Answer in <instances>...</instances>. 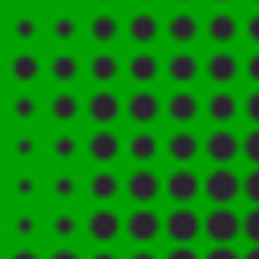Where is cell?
Instances as JSON below:
<instances>
[{"mask_svg":"<svg viewBox=\"0 0 259 259\" xmlns=\"http://www.w3.org/2000/svg\"><path fill=\"white\" fill-rule=\"evenodd\" d=\"M162 235H166L174 247H190V243L202 235V219H198V210H190V206H174V210L162 219Z\"/></svg>","mask_w":259,"mask_h":259,"instance_id":"cell-1","label":"cell"},{"mask_svg":"<svg viewBox=\"0 0 259 259\" xmlns=\"http://www.w3.org/2000/svg\"><path fill=\"white\" fill-rule=\"evenodd\" d=\"M202 235L210 239V247H231V243L243 235V219H239L231 206H214V210L202 219Z\"/></svg>","mask_w":259,"mask_h":259,"instance_id":"cell-2","label":"cell"},{"mask_svg":"<svg viewBox=\"0 0 259 259\" xmlns=\"http://www.w3.org/2000/svg\"><path fill=\"white\" fill-rule=\"evenodd\" d=\"M125 117L138 125V130H150L158 117H166V101L154 93V89H134L125 97Z\"/></svg>","mask_w":259,"mask_h":259,"instance_id":"cell-3","label":"cell"},{"mask_svg":"<svg viewBox=\"0 0 259 259\" xmlns=\"http://www.w3.org/2000/svg\"><path fill=\"white\" fill-rule=\"evenodd\" d=\"M202 194H206L214 206H231V202L243 194V178H239L231 166H214V170L202 178Z\"/></svg>","mask_w":259,"mask_h":259,"instance_id":"cell-4","label":"cell"},{"mask_svg":"<svg viewBox=\"0 0 259 259\" xmlns=\"http://www.w3.org/2000/svg\"><path fill=\"white\" fill-rule=\"evenodd\" d=\"M202 154H206L214 166H231V162L243 154V138H239L235 130H227V125H219V130H210V134L202 138Z\"/></svg>","mask_w":259,"mask_h":259,"instance_id":"cell-5","label":"cell"},{"mask_svg":"<svg viewBox=\"0 0 259 259\" xmlns=\"http://www.w3.org/2000/svg\"><path fill=\"white\" fill-rule=\"evenodd\" d=\"M162 194H166L174 206H190V202L202 194V178H198L190 166H174V174H166Z\"/></svg>","mask_w":259,"mask_h":259,"instance_id":"cell-6","label":"cell"},{"mask_svg":"<svg viewBox=\"0 0 259 259\" xmlns=\"http://www.w3.org/2000/svg\"><path fill=\"white\" fill-rule=\"evenodd\" d=\"M158 235H162V219H158V210H154V206H134L130 219H125V239L138 243V247H150Z\"/></svg>","mask_w":259,"mask_h":259,"instance_id":"cell-7","label":"cell"},{"mask_svg":"<svg viewBox=\"0 0 259 259\" xmlns=\"http://www.w3.org/2000/svg\"><path fill=\"white\" fill-rule=\"evenodd\" d=\"M85 113L97 121V130H113V121L125 117V101H121L113 89H97V93L85 101Z\"/></svg>","mask_w":259,"mask_h":259,"instance_id":"cell-8","label":"cell"},{"mask_svg":"<svg viewBox=\"0 0 259 259\" xmlns=\"http://www.w3.org/2000/svg\"><path fill=\"white\" fill-rule=\"evenodd\" d=\"M162 186H166V178H158L150 166H138V170L125 178V194H130L134 206H154V198L162 194Z\"/></svg>","mask_w":259,"mask_h":259,"instance_id":"cell-9","label":"cell"},{"mask_svg":"<svg viewBox=\"0 0 259 259\" xmlns=\"http://www.w3.org/2000/svg\"><path fill=\"white\" fill-rule=\"evenodd\" d=\"M85 231H89V239H93V243L109 247L117 235H125V223L117 219V210H113V206H97V210L85 219Z\"/></svg>","mask_w":259,"mask_h":259,"instance_id":"cell-10","label":"cell"},{"mask_svg":"<svg viewBox=\"0 0 259 259\" xmlns=\"http://www.w3.org/2000/svg\"><path fill=\"white\" fill-rule=\"evenodd\" d=\"M162 73L178 85V89H186L190 81H198V73H202V65H198V57L190 53V49H174L170 57H166V65H162Z\"/></svg>","mask_w":259,"mask_h":259,"instance_id":"cell-11","label":"cell"},{"mask_svg":"<svg viewBox=\"0 0 259 259\" xmlns=\"http://www.w3.org/2000/svg\"><path fill=\"white\" fill-rule=\"evenodd\" d=\"M166 36L174 40V49H190V45L202 36V20H198L194 12H186V8H178V12L166 20Z\"/></svg>","mask_w":259,"mask_h":259,"instance_id":"cell-12","label":"cell"},{"mask_svg":"<svg viewBox=\"0 0 259 259\" xmlns=\"http://www.w3.org/2000/svg\"><path fill=\"white\" fill-rule=\"evenodd\" d=\"M125 77H130L138 89H150V85L162 77V61H158L150 49H138V53L125 61Z\"/></svg>","mask_w":259,"mask_h":259,"instance_id":"cell-13","label":"cell"},{"mask_svg":"<svg viewBox=\"0 0 259 259\" xmlns=\"http://www.w3.org/2000/svg\"><path fill=\"white\" fill-rule=\"evenodd\" d=\"M239 69H243V65H239V57H235L231 49H214V53L202 61V73H206L219 89H227V85L239 77Z\"/></svg>","mask_w":259,"mask_h":259,"instance_id":"cell-14","label":"cell"},{"mask_svg":"<svg viewBox=\"0 0 259 259\" xmlns=\"http://www.w3.org/2000/svg\"><path fill=\"white\" fill-rule=\"evenodd\" d=\"M198 109H202V105H198V97H194L190 89H174V93L166 97V117L174 121V130H186V125L198 117Z\"/></svg>","mask_w":259,"mask_h":259,"instance_id":"cell-15","label":"cell"},{"mask_svg":"<svg viewBox=\"0 0 259 259\" xmlns=\"http://www.w3.org/2000/svg\"><path fill=\"white\" fill-rule=\"evenodd\" d=\"M162 32H166V28L158 24V16H154V12H138V16H130V24H125V36H130L138 49H150Z\"/></svg>","mask_w":259,"mask_h":259,"instance_id":"cell-16","label":"cell"},{"mask_svg":"<svg viewBox=\"0 0 259 259\" xmlns=\"http://www.w3.org/2000/svg\"><path fill=\"white\" fill-rule=\"evenodd\" d=\"M85 150H89V158H93L97 166H109V162L121 154V138H117L113 130H93L89 142H85Z\"/></svg>","mask_w":259,"mask_h":259,"instance_id":"cell-17","label":"cell"},{"mask_svg":"<svg viewBox=\"0 0 259 259\" xmlns=\"http://www.w3.org/2000/svg\"><path fill=\"white\" fill-rule=\"evenodd\" d=\"M166 154H170V162H174V166H190V162L202 154V142H198L190 130H174V134H170V142H166Z\"/></svg>","mask_w":259,"mask_h":259,"instance_id":"cell-18","label":"cell"},{"mask_svg":"<svg viewBox=\"0 0 259 259\" xmlns=\"http://www.w3.org/2000/svg\"><path fill=\"white\" fill-rule=\"evenodd\" d=\"M202 32L210 36V45L227 49V45H231V40H235V36L243 32V24H239V20L231 16V12H214V16H210V20L202 24Z\"/></svg>","mask_w":259,"mask_h":259,"instance_id":"cell-19","label":"cell"},{"mask_svg":"<svg viewBox=\"0 0 259 259\" xmlns=\"http://www.w3.org/2000/svg\"><path fill=\"white\" fill-rule=\"evenodd\" d=\"M239 97L231 93V89H219V93H210V101H206V117L214 121V125H231L235 117H239Z\"/></svg>","mask_w":259,"mask_h":259,"instance_id":"cell-20","label":"cell"},{"mask_svg":"<svg viewBox=\"0 0 259 259\" xmlns=\"http://www.w3.org/2000/svg\"><path fill=\"white\" fill-rule=\"evenodd\" d=\"M125 150H130V158H134L138 166H150V162L158 158L162 142H158V134H154V130H138V134L125 142Z\"/></svg>","mask_w":259,"mask_h":259,"instance_id":"cell-21","label":"cell"},{"mask_svg":"<svg viewBox=\"0 0 259 259\" xmlns=\"http://www.w3.org/2000/svg\"><path fill=\"white\" fill-rule=\"evenodd\" d=\"M117 73H121V61L113 53H97L89 61V81H97L101 89H109V81H117Z\"/></svg>","mask_w":259,"mask_h":259,"instance_id":"cell-22","label":"cell"},{"mask_svg":"<svg viewBox=\"0 0 259 259\" xmlns=\"http://www.w3.org/2000/svg\"><path fill=\"white\" fill-rule=\"evenodd\" d=\"M8 77H12L16 85H32V81L40 77V61H36L32 53H16V57L8 61Z\"/></svg>","mask_w":259,"mask_h":259,"instance_id":"cell-23","label":"cell"},{"mask_svg":"<svg viewBox=\"0 0 259 259\" xmlns=\"http://www.w3.org/2000/svg\"><path fill=\"white\" fill-rule=\"evenodd\" d=\"M117 190H121V178L113 174V170H97L93 178H89V194H93V202H109V198H117Z\"/></svg>","mask_w":259,"mask_h":259,"instance_id":"cell-24","label":"cell"},{"mask_svg":"<svg viewBox=\"0 0 259 259\" xmlns=\"http://www.w3.org/2000/svg\"><path fill=\"white\" fill-rule=\"evenodd\" d=\"M77 73H81V61H77L73 53H57V57L49 61V77H53L57 85H69V81H77Z\"/></svg>","mask_w":259,"mask_h":259,"instance_id":"cell-25","label":"cell"},{"mask_svg":"<svg viewBox=\"0 0 259 259\" xmlns=\"http://www.w3.org/2000/svg\"><path fill=\"white\" fill-rule=\"evenodd\" d=\"M117 32H121V24H117L109 12H97V16L89 20V36H93L101 49H105V45H113V40H117Z\"/></svg>","mask_w":259,"mask_h":259,"instance_id":"cell-26","label":"cell"},{"mask_svg":"<svg viewBox=\"0 0 259 259\" xmlns=\"http://www.w3.org/2000/svg\"><path fill=\"white\" fill-rule=\"evenodd\" d=\"M49 117H57V121H73V117H81V97H73V93H57V97L49 101Z\"/></svg>","mask_w":259,"mask_h":259,"instance_id":"cell-27","label":"cell"},{"mask_svg":"<svg viewBox=\"0 0 259 259\" xmlns=\"http://www.w3.org/2000/svg\"><path fill=\"white\" fill-rule=\"evenodd\" d=\"M81 231V223H77V214H69V210H61L57 219H53V235L61 239V243H69L73 235Z\"/></svg>","mask_w":259,"mask_h":259,"instance_id":"cell-28","label":"cell"},{"mask_svg":"<svg viewBox=\"0 0 259 259\" xmlns=\"http://www.w3.org/2000/svg\"><path fill=\"white\" fill-rule=\"evenodd\" d=\"M49 32H53V36H57V40H61V45H69V40H73V36H77V32H81V28H77V20H73V16H57V20H53V28H49Z\"/></svg>","mask_w":259,"mask_h":259,"instance_id":"cell-29","label":"cell"},{"mask_svg":"<svg viewBox=\"0 0 259 259\" xmlns=\"http://www.w3.org/2000/svg\"><path fill=\"white\" fill-rule=\"evenodd\" d=\"M49 146H53V158H61V162H65V158H73V154H77V146H81V142H77L73 134H57Z\"/></svg>","mask_w":259,"mask_h":259,"instance_id":"cell-30","label":"cell"},{"mask_svg":"<svg viewBox=\"0 0 259 259\" xmlns=\"http://www.w3.org/2000/svg\"><path fill=\"white\" fill-rule=\"evenodd\" d=\"M12 235H16V239H32V235H36V219H32L28 210H20V214L12 219Z\"/></svg>","mask_w":259,"mask_h":259,"instance_id":"cell-31","label":"cell"},{"mask_svg":"<svg viewBox=\"0 0 259 259\" xmlns=\"http://www.w3.org/2000/svg\"><path fill=\"white\" fill-rule=\"evenodd\" d=\"M243 198H247L251 206H259V166H251V170L243 174Z\"/></svg>","mask_w":259,"mask_h":259,"instance_id":"cell-32","label":"cell"},{"mask_svg":"<svg viewBox=\"0 0 259 259\" xmlns=\"http://www.w3.org/2000/svg\"><path fill=\"white\" fill-rule=\"evenodd\" d=\"M12 36L28 45V40L36 36V20H32V16H16V20H12Z\"/></svg>","mask_w":259,"mask_h":259,"instance_id":"cell-33","label":"cell"},{"mask_svg":"<svg viewBox=\"0 0 259 259\" xmlns=\"http://www.w3.org/2000/svg\"><path fill=\"white\" fill-rule=\"evenodd\" d=\"M12 113H16L20 121H32V117H36V101H32L28 93H20V97L12 101Z\"/></svg>","mask_w":259,"mask_h":259,"instance_id":"cell-34","label":"cell"},{"mask_svg":"<svg viewBox=\"0 0 259 259\" xmlns=\"http://www.w3.org/2000/svg\"><path fill=\"white\" fill-rule=\"evenodd\" d=\"M243 235L251 239V247H259V206H251L243 214Z\"/></svg>","mask_w":259,"mask_h":259,"instance_id":"cell-35","label":"cell"},{"mask_svg":"<svg viewBox=\"0 0 259 259\" xmlns=\"http://www.w3.org/2000/svg\"><path fill=\"white\" fill-rule=\"evenodd\" d=\"M243 158H247L251 166H259V125H255V130L243 138Z\"/></svg>","mask_w":259,"mask_h":259,"instance_id":"cell-36","label":"cell"},{"mask_svg":"<svg viewBox=\"0 0 259 259\" xmlns=\"http://www.w3.org/2000/svg\"><path fill=\"white\" fill-rule=\"evenodd\" d=\"M53 194H57V198H73V194H77V182H73L69 174H61V178H53Z\"/></svg>","mask_w":259,"mask_h":259,"instance_id":"cell-37","label":"cell"},{"mask_svg":"<svg viewBox=\"0 0 259 259\" xmlns=\"http://www.w3.org/2000/svg\"><path fill=\"white\" fill-rule=\"evenodd\" d=\"M243 117H247L251 125H259V89L247 93V101H243Z\"/></svg>","mask_w":259,"mask_h":259,"instance_id":"cell-38","label":"cell"},{"mask_svg":"<svg viewBox=\"0 0 259 259\" xmlns=\"http://www.w3.org/2000/svg\"><path fill=\"white\" fill-rule=\"evenodd\" d=\"M243 73H247V81H251V85L259 89V49H255V53L247 57V65H243Z\"/></svg>","mask_w":259,"mask_h":259,"instance_id":"cell-39","label":"cell"},{"mask_svg":"<svg viewBox=\"0 0 259 259\" xmlns=\"http://www.w3.org/2000/svg\"><path fill=\"white\" fill-rule=\"evenodd\" d=\"M243 36H247V40L259 49V12H255V16H247V24H243Z\"/></svg>","mask_w":259,"mask_h":259,"instance_id":"cell-40","label":"cell"},{"mask_svg":"<svg viewBox=\"0 0 259 259\" xmlns=\"http://www.w3.org/2000/svg\"><path fill=\"white\" fill-rule=\"evenodd\" d=\"M162 259H202V255H198L194 247H170V251H166Z\"/></svg>","mask_w":259,"mask_h":259,"instance_id":"cell-41","label":"cell"},{"mask_svg":"<svg viewBox=\"0 0 259 259\" xmlns=\"http://www.w3.org/2000/svg\"><path fill=\"white\" fill-rule=\"evenodd\" d=\"M202 259H243V255H239L235 247H210V251H206Z\"/></svg>","mask_w":259,"mask_h":259,"instance_id":"cell-42","label":"cell"},{"mask_svg":"<svg viewBox=\"0 0 259 259\" xmlns=\"http://www.w3.org/2000/svg\"><path fill=\"white\" fill-rule=\"evenodd\" d=\"M32 190H36V182H32L28 174H20V178H16V194H20V198H28Z\"/></svg>","mask_w":259,"mask_h":259,"instance_id":"cell-43","label":"cell"},{"mask_svg":"<svg viewBox=\"0 0 259 259\" xmlns=\"http://www.w3.org/2000/svg\"><path fill=\"white\" fill-rule=\"evenodd\" d=\"M32 150H36V146H32V138H16V154H20V158H28Z\"/></svg>","mask_w":259,"mask_h":259,"instance_id":"cell-44","label":"cell"},{"mask_svg":"<svg viewBox=\"0 0 259 259\" xmlns=\"http://www.w3.org/2000/svg\"><path fill=\"white\" fill-rule=\"evenodd\" d=\"M49 259H81V255H77V251H73V247H65V243H61V247H57V251H53V255H49Z\"/></svg>","mask_w":259,"mask_h":259,"instance_id":"cell-45","label":"cell"},{"mask_svg":"<svg viewBox=\"0 0 259 259\" xmlns=\"http://www.w3.org/2000/svg\"><path fill=\"white\" fill-rule=\"evenodd\" d=\"M8 259H40V255H36V251H32V247H16V251H12V255H8Z\"/></svg>","mask_w":259,"mask_h":259,"instance_id":"cell-46","label":"cell"},{"mask_svg":"<svg viewBox=\"0 0 259 259\" xmlns=\"http://www.w3.org/2000/svg\"><path fill=\"white\" fill-rule=\"evenodd\" d=\"M130 259H162V255H154V251H150V247H138V251H134V255H130Z\"/></svg>","mask_w":259,"mask_h":259,"instance_id":"cell-47","label":"cell"},{"mask_svg":"<svg viewBox=\"0 0 259 259\" xmlns=\"http://www.w3.org/2000/svg\"><path fill=\"white\" fill-rule=\"evenodd\" d=\"M89 259H117V255H113L109 247H101V251H97V255H89Z\"/></svg>","mask_w":259,"mask_h":259,"instance_id":"cell-48","label":"cell"},{"mask_svg":"<svg viewBox=\"0 0 259 259\" xmlns=\"http://www.w3.org/2000/svg\"><path fill=\"white\" fill-rule=\"evenodd\" d=\"M243 259H259V247H251V251H247V255H243Z\"/></svg>","mask_w":259,"mask_h":259,"instance_id":"cell-49","label":"cell"},{"mask_svg":"<svg viewBox=\"0 0 259 259\" xmlns=\"http://www.w3.org/2000/svg\"><path fill=\"white\" fill-rule=\"evenodd\" d=\"M174 4H182V8H186V4H194V0H174Z\"/></svg>","mask_w":259,"mask_h":259,"instance_id":"cell-50","label":"cell"},{"mask_svg":"<svg viewBox=\"0 0 259 259\" xmlns=\"http://www.w3.org/2000/svg\"><path fill=\"white\" fill-rule=\"evenodd\" d=\"M210 4H231V0H210Z\"/></svg>","mask_w":259,"mask_h":259,"instance_id":"cell-51","label":"cell"},{"mask_svg":"<svg viewBox=\"0 0 259 259\" xmlns=\"http://www.w3.org/2000/svg\"><path fill=\"white\" fill-rule=\"evenodd\" d=\"M251 4H259V0H251Z\"/></svg>","mask_w":259,"mask_h":259,"instance_id":"cell-52","label":"cell"},{"mask_svg":"<svg viewBox=\"0 0 259 259\" xmlns=\"http://www.w3.org/2000/svg\"><path fill=\"white\" fill-rule=\"evenodd\" d=\"M0 73H4V65H0Z\"/></svg>","mask_w":259,"mask_h":259,"instance_id":"cell-53","label":"cell"},{"mask_svg":"<svg viewBox=\"0 0 259 259\" xmlns=\"http://www.w3.org/2000/svg\"><path fill=\"white\" fill-rule=\"evenodd\" d=\"M101 4H105V0H101Z\"/></svg>","mask_w":259,"mask_h":259,"instance_id":"cell-54","label":"cell"},{"mask_svg":"<svg viewBox=\"0 0 259 259\" xmlns=\"http://www.w3.org/2000/svg\"><path fill=\"white\" fill-rule=\"evenodd\" d=\"M0 259H4V255H0Z\"/></svg>","mask_w":259,"mask_h":259,"instance_id":"cell-55","label":"cell"}]
</instances>
